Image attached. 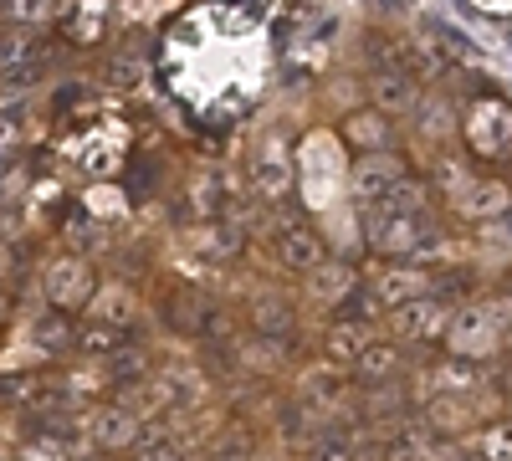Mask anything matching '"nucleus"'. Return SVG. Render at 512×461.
Here are the masks:
<instances>
[{
	"label": "nucleus",
	"instance_id": "obj_1",
	"mask_svg": "<svg viewBox=\"0 0 512 461\" xmlns=\"http://www.w3.org/2000/svg\"><path fill=\"white\" fill-rule=\"evenodd\" d=\"M297 190H303L308 211H333L349 195V144L333 129H308L303 144H297Z\"/></svg>",
	"mask_w": 512,
	"mask_h": 461
},
{
	"label": "nucleus",
	"instance_id": "obj_2",
	"mask_svg": "<svg viewBox=\"0 0 512 461\" xmlns=\"http://www.w3.org/2000/svg\"><path fill=\"white\" fill-rule=\"evenodd\" d=\"M512 339V298H477L456 308L451 328H446V354L487 364L502 354V344Z\"/></svg>",
	"mask_w": 512,
	"mask_h": 461
},
{
	"label": "nucleus",
	"instance_id": "obj_3",
	"mask_svg": "<svg viewBox=\"0 0 512 461\" xmlns=\"http://www.w3.org/2000/svg\"><path fill=\"white\" fill-rule=\"evenodd\" d=\"M364 246L384 262H410V257H425L436 246V226L431 216H410V211H374L369 216V231H364Z\"/></svg>",
	"mask_w": 512,
	"mask_h": 461
},
{
	"label": "nucleus",
	"instance_id": "obj_4",
	"mask_svg": "<svg viewBox=\"0 0 512 461\" xmlns=\"http://www.w3.org/2000/svg\"><path fill=\"white\" fill-rule=\"evenodd\" d=\"M461 139L466 154L477 159H512V103L507 98H477L461 113Z\"/></svg>",
	"mask_w": 512,
	"mask_h": 461
},
{
	"label": "nucleus",
	"instance_id": "obj_5",
	"mask_svg": "<svg viewBox=\"0 0 512 461\" xmlns=\"http://www.w3.org/2000/svg\"><path fill=\"white\" fill-rule=\"evenodd\" d=\"M41 292H47V308H62V313H88L93 292H98V272L88 257L77 251H62L41 267Z\"/></svg>",
	"mask_w": 512,
	"mask_h": 461
},
{
	"label": "nucleus",
	"instance_id": "obj_6",
	"mask_svg": "<svg viewBox=\"0 0 512 461\" xmlns=\"http://www.w3.org/2000/svg\"><path fill=\"white\" fill-rule=\"evenodd\" d=\"M451 318H456V308L446 298H436V292H425L415 303L390 308V333H395V344H446Z\"/></svg>",
	"mask_w": 512,
	"mask_h": 461
},
{
	"label": "nucleus",
	"instance_id": "obj_7",
	"mask_svg": "<svg viewBox=\"0 0 512 461\" xmlns=\"http://www.w3.org/2000/svg\"><path fill=\"white\" fill-rule=\"evenodd\" d=\"M405 180V159L379 149V154H359L349 164V200L364 205V211H374V205H384V195H390L395 185Z\"/></svg>",
	"mask_w": 512,
	"mask_h": 461
},
{
	"label": "nucleus",
	"instance_id": "obj_8",
	"mask_svg": "<svg viewBox=\"0 0 512 461\" xmlns=\"http://www.w3.org/2000/svg\"><path fill=\"white\" fill-rule=\"evenodd\" d=\"M144 421L134 410H128L123 400H113V405H98L93 415H88V441L103 451V456H123V451H134L139 441H144Z\"/></svg>",
	"mask_w": 512,
	"mask_h": 461
},
{
	"label": "nucleus",
	"instance_id": "obj_9",
	"mask_svg": "<svg viewBox=\"0 0 512 461\" xmlns=\"http://www.w3.org/2000/svg\"><path fill=\"white\" fill-rule=\"evenodd\" d=\"M292 185H297V159H292V149L277 134H267L262 144L251 149V190L262 200H277Z\"/></svg>",
	"mask_w": 512,
	"mask_h": 461
},
{
	"label": "nucleus",
	"instance_id": "obj_10",
	"mask_svg": "<svg viewBox=\"0 0 512 461\" xmlns=\"http://www.w3.org/2000/svg\"><path fill=\"white\" fill-rule=\"evenodd\" d=\"M369 108L390 113V118L415 113V108H420V82H415L405 67H379V72L369 77Z\"/></svg>",
	"mask_w": 512,
	"mask_h": 461
},
{
	"label": "nucleus",
	"instance_id": "obj_11",
	"mask_svg": "<svg viewBox=\"0 0 512 461\" xmlns=\"http://www.w3.org/2000/svg\"><path fill=\"white\" fill-rule=\"evenodd\" d=\"M241 246H246V231L236 221H200L185 231V251L200 262H231L241 257Z\"/></svg>",
	"mask_w": 512,
	"mask_h": 461
},
{
	"label": "nucleus",
	"instance_id": "obj_12",
	"mask_svg": "<svg viewBox=\"0 0 512 461\" xmlns=\"http://www.w3.org/2000/svg\"><path fill=\"white\" fill-rule=\"evenodd\" d=\"M303 282H308V303H313V308H323V313H333V308H338V303H344L349 292L359 287V267H354V262H344V257H328V262H323V267H313Z\"/></svg>",
	"mask_w": 512,
	"mask_h": 461
},
{
	"label": "nucleus",
	"instance_id": "obj_13",
	"mask_svg": "<svg viewBox=\"0 0 512 461\" xmlns=\"http://www.w3.org/2000/svg\"><path fill=\"white\" fill-rule=\"evenodd\" d=\"M328 257H333V251H328V241H323L318 226H287V231L277 236V262H282L287 272H297V277H308V272L323 267Z\"/></svg>",
	"mask_w": 512,
	"mask_h": 461
},
{
	"label": "nucleus",
	"instance_id": "obj_14",
	"mask_svg": "<svg viewBox=\"0 0 512 461\" xmlns=\"http://www.w3.org/2000/svg\"><path fill=\"white\" fill-rule=\"evenodd\" d=\"M374 339H379V333H374L369 318H333L328 333H323V354H328V364H338V369H354V359H359Z\"/></svg>",
	"mask_w": 512,
	"mask_h": 461
},
{
	"label": "nucleus",
	"instance_id": "obj_15",
	"mask_svg": "<svg viewBox=\"0 0 512 461\" xmlns=\"http://www.w3.org/2000/svg\"><path fill=\"white\" fill-rule=\"evenodd\" d=\"M338 139H344L349 149H359V154L390 149V113H379V108H354V113L344 118V129H338Z\"/></svg>",
	"mask_w": 512,
	"mask_h": 461
},
{
	"label": "nucleus",
	"instance_id": "obj_16",
	"mask_svg": "<svg viewBox=\"0 0 512 461\" xmlns=\"http://www.w3.org/2000/svg\"><path fill=\"white\" fill-rule=\"evenodd\" d=\"M369 292L379 298V308L390 313V308H400V303L425 298V292H431V277L415 272V267H395V272H379V277L369 282Z\"/></svg>",
	"mask_w": 512,
	"mask_h": 461
},
{
	"label": "nucleus",
	"instance_id": "obj_17",
	"mask_svg": "<svg viewBox=\"0 0 512 461\" xmlns=\"http://www.w3.org/2000/svg\"><path fill=\"white\" fill-rule=\"evenodd\" d=\"M26 339L41 349V354H67V349H77V323H72V313H62V308H47V313H36L31 318V328H26Z\"/></svg>",
	"mask_w": 512,
	"mask_h": 461
},
{
	"label": "nucleus",
	"instance_id": "obj_18",
	"mask_svg": "<svg viewBox=\"0 0 512 461\" xmlns=\"http://www.w3.org/2000/svg\"><path fill=\"white\" fill-rule=\"evenodd\" d=\"M88 318L108 323V328H134L139 318V298H134V287H123V282H103L93 292V303H88Z\"/></svg>",
	"mask_w": 512,
	"mask_h": 461
},
{
	"label": "nucleus",
	"instance_id": "obj_19",
	"mask_svg": "<svg viewBox=\"0 0 512 461\" xmlns=\"http://www.w3.org/2000/svg\"><path fill=\"white\" fill-rule=\"evenodd\" d=\"M456 205H461V216H472V221H497L507 205H512V185H502V180H472V185L456 195Z\"/></svg>",
	"mask_w": 512,
	"mask_h": 461
},
{
	"label": "nucleus",
	"instance_id": "obj_20",
	"mask_svg": "<svg viewBox=\"0 0 512 461\" xmlns=\"http://www.w3.org/2000/svg\"><path fill=\"white\" fill-rule=\"evenodd\" d=\"M400 364H405V354H400L395 339H374V344L354 359V374H359L364 385H390L395 374H400Z\"/></svg>",
	"mask_w": 512,
	"mask_h": 461
},
{
	"label": "nucleus",
	"instance_id": "obj_21",
	"mask_svg": "<svg viewBox=\"0 0 512 461\" xmlns=\"http://www.w3.org/2000/svg\"><path fill=\"white\" fill-rule=\"evenodd\" d=\"M292 323H297V313H292L287 298H277V292H256V298H251V328L256 333H267V339H287Z\"/></svg>",
	"mask_w": 512,
	"mask_h": 461
},
{
	"label": "nucleus",
	"instance_id": "obj_22",
	"mask_svg": "<svg viewBox=\"0 0 512 461\" xmlns=\"http://www.w3.org/2000/svg\"><path fill=\"white\" fill-rule=\"evenodd\" d=\"M472 390H477V364L446 354L436 364V374H431V395H461V400H472Z\"/></svg>",
	"mask_w": 512,
	"mask_h": 461
},
{
	"label": "nucleus",
	"instance_id": "obj_23",
	"mask_svg": "<svg viewBox=\"0 0 512 461\" xmlns=\"http://www.w3.org/2000/svg\"><path fill=\"white\" fill-rule=\"evenodd\" d=\"M98 364H103V380L118 385V390H123V385H139L144 374H149V354H144V349H123V344H118L113 354H103Z\"/></svg>",
	"mask_w": 512,
	"mask_h": 461
},
{
	"label": "nucleus",
	"instance_id": "obj_24",
	"mask_svg": "<svg viewBox=\"0 0 512 461\" xmlns=\"http://www.w3.org/2000/svg\"><path fill=\"white\" fill-rule=\"evenodd\" d=\"M123 344V328H108V323H98V318H88L77 328V354H88V359H103V354H113Z\"/></svg>",
	"mask_w": 512,
	"mask_h": 461
},
{
	"label": "nucleus",
	"instance_id": "obj_25",
	"mask_svg": "<svg viewBox=\"0 0 512 461\" xmlns=\"http://www.w3.org/2000/svg\"><path fill=\"white\" fill-rule=\"evenodd\" d=\"M472 456H477V461H512V431H507V426L472 431Z\"/></svg>",
	"mask_w": 512,
	"mask_h": 461
},
{
	"label": "nucleus",
	"instance_id": "obj_26",
	"mask_svg": "<svg viewBox=\"0 0 512 461\" xmlns=\"http://www.w3.org/2000/svg\"><path fill=\"white\" fill-rule=\"evenodd\" d=\"M21 461H72V446L62 431H47V436H31L21 446Z\"/></svg>",
	"mask_w": 512,
	"mask_h": 461
},
{
	"label": "nucleus",
	"instance_id": "obj_27",
	"mask_svg": "<svg viewBox=\"0 0 512 461\" xmlns=\"http://www.w3.org/2000/svg\"><path fill=\"white\" fill-rule=\"evenodd\" d=\"M52 11H57V0H6V21H11V26H21V31L41 26Z\"/></svg>",
	"mask_w": 512,
	"mask_h": 461
},
{
	"label": "nucleus",
	"instance_id": "obj_28",
	"mask_svg": "<svg viewBox=\"0 0 512 461\" xmlns=\"http://www.w3.org/2000/svg\"><path fill=\"white\" fill-rule=\"evenodd\" d=\"M466 185V170H461V159H451V154H441L436 164H431V190H446V195H461Z\"/></svg>",
	"mask_w": 512,
	"mask_h": 461
},
{
	"label": "nucleus",
	"instance_id": "obj_29",
	"mask_svg": "<svg viewBox=\"0 0 512 461\" xmlns=\"http://www.w3.org/2000/svg\"><path fill=\"white\" fill-rule=\"evenodd\" d=\"M21 139V113L16 108H0V159H6Z\"/></svg>",
	"mask_w": 512,
	"mask_h": 461
},
{
	"label": "nucleus",
	"instance_id": "obj_30",
	"mask_svg": "<svg viewBox=\"0 0 512 461\" xmlns=\"http://www.w3.org/2000/svg\"><path fill=\"white\" fill-rule=\"evenodd\" d=\"M308 461H354V451H349L344 441H318V446L308 451Z\"/></svg>",
	"mask_w": 512,
	"mask_h": 461
},
{
	"label": "nucleus",
	"instance_id": "obj_31",
	"mask_svg": "<svg viewBox=\"0 0 512 461\" xmlns=\"http://www.w3.org/2000/svg\"><path fill=\"white\" fill-rule=\"evenodd\" d=\"M420 461H461V451H456V446H431Z\"/></svg>",
	"mask_w": 512,
	"mask_h": 461
},
{
	"label": "nucleus",
	"instance_id": "obj_32",
	"mask_svg": "<svg viewBox=\"0 0 512 461\" xmlns=\"http://www.w3.org/2000/svg\"><path fill=\"white\" fill-rule=\"evenodd\" d=\"M502 390H507V405H512V364L502 369Z\"/></svg>",
	"mask_w": 512,
	"mask_h": 461
},
{
	"label": "nucleus",
	"instance_id": "obj_33",
	"mask_svg": "<svg viewBox=\"0 0 512 461\" xmlns=\"http://www.w3.org/2000/svg\"><path fill=\"white\" fill-rule=\"evenodd\" d=\"M502 426H507V431H512V405H507V415H502Z\"/></svg>",
	"mask_w": 512,
	"mask_h": 461
},
{
	"label": "nucleus",
	"instance_id": "obj_34",
	"mask_svg": "<svg viewBox=\"0 0 512 461\" xmlns=\"http://www.w3.org/2000/svg\"><path fill=\"white\" fill-rule=\"evenodd\" d=\"M88 461H113V456H103V451H98V456H88Z\"/></svg>",
	"mask_w": 512,
	"mask_h": 461
},
{
	"label": "nucleus",
	"instance_id": "obj_35",
	"mask_svg": "<svg viewBox=\"0 0 512 461\" xmlns=\"http://www.w3.org/2000/svg\"><path fill=\"white\" fill-rule=\"evenodd\" d=\"M6 303H11V298H6V292H0V308H6Z\"/></svg>",
	"mask_w": 512,
	"mask_h": 461
},
{
	"label": "nucleus",
	"instance_id": "obj_36",
	"mask_svg": "<svg viewBox=\"0 0 512 461\" xmlns=\"http://www.w3.org/2000/svg\"><path fill=\"white\" fill-rule=\"evenodd\" d=\"M507 344H512V339H507Z\"/></svg>",
	"mask_w": 512,
	"mask_h": 461
}]
</instances>
